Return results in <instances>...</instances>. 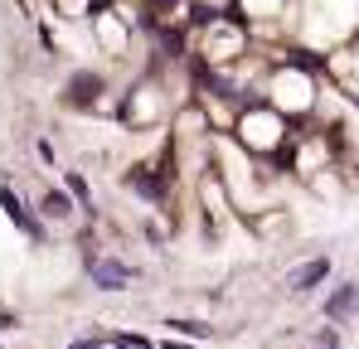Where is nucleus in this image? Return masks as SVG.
Here are the masks:
<instances>
[{
    "instance_id": "2",
    "label": "nucleus",
    "mask_w": 359,
    "mask_h": 349,
    "mask_svg": "<svg viewBox=\"0 0 359 349\" xmlns=\"http://www.w3.org/2000/svg\"><path fill=\"white\" fill-rule=\"evenodd\" d=\"M0 209H5V214H10V219H15V224H20V228L29 233V238H34V242H39V238H44V228H39V224H34V219H29V209H25V199H20V194H10V189H5V184H0Z\"/></svg>"
},
{
    "instance_id": "1",
    "label": "nucleus",
    "mask_w": 359,
    "mask_h": 349,
    "mask_svg": "<svg viewBox=\"0 0 359 349\" xmlns=\"http://www.w3.org/2000/svg\"><path fill=\"white\" fill-rule=\"evenodd\" d=\"M88 277H93V287H102V291L131 287V272L121 262H102V257H88Z\"/></svg>"
},
{
    "instance_id": "6",
    "label": "nucleus",
    "mask_w": 359,
    "mask_h": 349,
    "mask_svg": "<svg viewBox=\"0 0 359 349\" xmlns=\"http://www.w3.org/2000/svg\"><path fill=\"white\" fill-rule=\"evenodd\" d=\"M63 179H68V199H73V204H83V209H93V194H88V179H83L78 170H68Z\"/></svg>"
},
{
    "instance_id": "3",
    "label": "nucleus",
    "mask_w": 359,
    "mask_h": 349,
    "mask_svg": "<svg viewBox=\"0 0 359 349\" xmlns=\"http://www.w3.org/2000/svg\"><path fill=\"white\" fill-rule=\"evenodd\" d=\"M325 272H330V262H325V257H316V262H306V267H297V272L287 277V287H292V291H311Z\"/></svg>"
},
{
    "instance_id": "9",
    "label": "nucleus",
    "mask_w": 359,
    "mask_h": 349,
    "mask_svg": "<svg viewBox=\"0 0 359 349\" xmlns=\"http://www.w3.org/2000/svg\"><path fill=\"white\" fill-rule=\"evenodd\" d=\"M73 349H102V340H78Z\"/></svg>"
},
{
    "instance_id": "8",
    "label": "nucleus",
    "mask_w": 359,
    "mask_h": 349,
    "mask_svg": "<svg viewBox=\"0 0 359 349\" xmlns=\"http://www.w3.org/2000/svg\"><path fill=\"white\" fill-rule=\"evenodd\" d=\"M320 349H340V340H335V335L325 330V335H320Z\"/></svg>"
},
{
    "instance_id": "10",
    "label": "nucleus",
    "mask_w": 359,
    "mask_h": 349,
    "mask_svg": "<svg viewBox=\"0 0 359 349\" xmlns=\"http://www.w3.org/2000/svg\"><path fill=\"white\" fill-rule=\"evenodd\" d=\"M165 349H189V345H165Z\"/></svg>"
},
{
    "instance_id": "5",
    "label": "nucleus",
    "mask_w": 359,
    "mask_h": 349,
    "mask_svg": "<svg viewBox=\"0 0 359 349\" xmlns=\"http://www.w3.org/2000/svg\"><path fill=\"white\" fill-rule=\"evenodd\" d=\"M355 306H359V287H340L335 296H330L325 315H330V320H345V315H355Z\"/></svg>"
},
{
    "instance_id": "7",
    "label": "nucleus",
    "mask_w": 359,
    "mask_h": 349,
    "mask_svg": "<svg viewBox=\"0 0 359 349\" xmlns=\"http://www.w3.org/2000/svg\"><path fill=\"white\" fill-rule=\"evenodd\" d=\"M170 330H184V335H209V325H199V320H170Z\"/></svg>"
},
{
    "instance_id": "4",
    "label": "nucleus",
    "mask_w": 359,
    "mask_h": 349,
    "mask_svg": "<svg viewBox=\"0 0 359 349\" xmlns=\"http://www.w3.org/2000/svg\"><path fill=\"white\" fill-rule=\"evenodd\" d=\"M39 214L49 219V224H68V214H73V199L59 194V189H49L44 199H39Z\"/></svg>"
}]
</instances>
